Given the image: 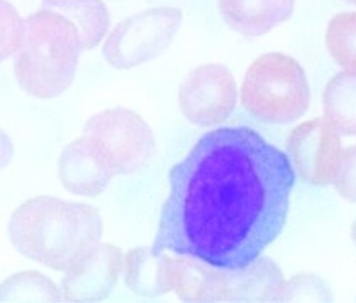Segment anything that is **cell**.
Masks as SVG:
<instances>
[{"mask_svg": "<svg viewBox=\"0 0 356 303\" xmlns=\"http://www.w3.org/2000/svg\"><path fill=\"white\" fill-rule=\"evenodd\" d=\"M168 182L152 249L240 268L282 233L295 170L250 127H222L173 165Z\"/></svg>", "mask_w": 356, "mask_h": 303, "instance_id": "6da1fadb", "label": "cell"}, {"mask_svg": "<svg viewBox=\"0 0 356 303\" xmlns=\"http://www.w3.org/2000/svg\"><path fill=\"white\" fill-rule=\"evenodd\" d=\"M100 213L88 203L49 195L27 200L12 213L8 237L27 258L62 272L100 242Z\"/></svg>", "mask_w": 356, "mask_h": 303, "instance_id": "7a4b0ae2", "label": "cell"}, {"mask_svg": "<svg viewBox=\"0 0 356 303\" xmlns=\"http://www.w3.org/2000/svg\"><path fill=\"white\" fill-rule=\"evenodd\" d=\"M82 49L79 27L50 8L31 14L15 52L20 88L35 99H54L74 82Z\"/></svg>", "mask_w": 356, "mask_h": 303, "instance_id": "3957f363", "label": "cell"}, {"mask_svg": "<svg viewBox=\"0 0 356 303\" xmlns=\"http://www.w3.org/2000/svg\"><path fill=\"white\" fill-rule=\"evenodd\" d=\"M240 100L243 109L264 123H290L310 107V85L293 57L270 52L260 55L245 74Z\"/></svg>", "mask_w": 356, "mask_h": 303, "instance_id": "277c9868", "label": "cell"}, {"mask_svg": "<svg viewBox=\"0 0 356 303\" xmlns=\"http://www.w3.org/2000/svg\"><path fill=\"white\" fill-rule=\"evenodd\" d=\"M181 24L177 7H155L135 14L115 25L105 40V61L115 68H134L160 55Z\"/></svg>", "mask_w": 356, "mask_h": 303, "instance_id": "5b68a950", "label": "cell"}, {"mask_svg": "<svg viewBox=\"0 0 356 303\" xmlns=\"http://www.w3.org/2000/svg\"><path fill=\"white\" fill-rule=\"evenodd\" d=\"M83 135L100 145L115 175L137 172L155 148V137L148 123L142 115L124 107L93 115L83 125Z\"/></svg>", "mask_w": 356, "mask_h": 303, "instance_id": "8992f818", "label": "cell"}, {"mask_svg": "<svg viewBox=\"0 0 356 303\" xmlns=\"http://www.w3.org/2000/svg\"><path fill=\"white\" fill-rule=\"evenodd\" d=\"M236 99L235 77L222 63H203L193 68L178 91L181 114L200 127L227 122L235 110Z\"/></svg>", "mask_w": 356, "mask_h": 303, "instance_id": "52a82bcc", "label": "cell"}, {"mask_svg": "<svg viewBox=\"0 0 356 303\" xmlns=\"http://www.w3.org/2000/svg\"><path fill=\"white\" fill-rule=\"evenodd\" d=\"M286 150L303 182L316 187L334 182L341 164V139L325 118L295 127L286 139Z\"/></svg>", "mask_w": 356, "mask_h": 303, "instance_id": "ba28073f", "label": "cell"}, {"mask_svg": "<svg viewBox=\"0 0 356 303\" xmlns=\"http://www.w3.org/2000/svg\"><path fill=\"white\" fill-rule=\"evenodd\" d=\"M62 298L67 302H102L115 288L124 272V254L112 243H95L65 270Z\"/></svg>", "mask_w": 356, "mask_h": 303, "instance_id": "9c48e42d", "label": "cell"}, {"mask_svg": "<svg viewBox=\"0 0 356 303\" xmlns=\"http://www.w3.org/2000/svg\"><path fill=\"white\" fill-rule=\"evenodd\" d=\"M115 177L104 150L92 137L82 135L63 148L58 159V178L72 194L95 199Z\"/></svg>", "mask_w": 356, "mask_h": 303, "instance_id": "30bf717a", "label": "cell"}, {"mask_svg": "<svg viewBox=\"0 0 356 303\" xmlns=\"http://www.w3.org/2000/svg\"><path fill=\"white\" fill-rule=\"evenodd\" d=\"M222 275L223 302H277L285 283L283 272L265 257L240 268H222Z\"/></svg>", "mask_w": 356, "mask_h": 303, "instance_id": "8fae6325", "label": "cell"}, {"mask_svg": "<svg viewBox=\"0 0 356 303\" xmlns=\"http://www.w3.org/2000/svg\"><path fill=\"white\" fill-rule=\"evenodd\" d=\"M125 285L135 295L160 297L175 287V257L148 247L130 250L124 257Z\"/></svg>", "mask_w": 356, "mask_h": 303, "instance_id": "7c38bea8", "label": "cell"}, {"mask_svg": "<svg viewBox=\"0 0 356 303\" xmlns=\"http://www.w3.org/2000/svg\"><path fill=\"white\" fill-rule=\"evenodd\" d=\"M230 29L245 37H260L293 14L295 0H218Z\"/></svg>", "mask_w": 356, "mask_h": 303, "instance_id": "4fadbf2b", "label": "cell"}, {"mask_svg": "<svg viewBox=\"0 0 356 303\" xmlns=\"http://www.w3.org/2000/svg\"><path fill=\"white\" fill-rule=\"evenodd\" d=\"M173 290L184 302H223L222 268L178 255L175 257Z\"/></svg>", "mask_w": 356, "mask_h": 303, "instance_id": "5bb4252c", "label": "cell"}, {"mask_svg": "<svg viewBox=\"0 0 356 303\" xmlns=\"http://www.w3.org/2000/svg\"><path fill=\"white\" fill-rule=\"evenodd\" d=\"M44 8L58 12L79 27L82 49L92 50L107 36L110 15L102 0H42Z\"/></svg>", "mask_w": 356, "mask_h": 303, "instance_id": "9a60e30c", "label": "cell"}, {"mask_svg": "<svg viewBox=\"0 0 356 303\" xmlns=\"http://www.w3.org/2000/svg\"><path fill=\"white\" fill-rule=\"evenodd\" d=\"M323 115L340 135H356V72L343 70L326 84Z\"/></svg>", "mask_w": 356, "mask_h": 303, "instance_id": "2e32d148", "label": "cell"}, {"mask_svg": "<svg viewBox=\"0 0 356 303\" xmlns=\"http://www.w3.org/2000/svg\"><path fill=\"white\" fill-rule=\"evenodd\" d=\"M62 292L49 277L35 270L15 273L0 283V302H58Z\"/></svg>", "mask_w": 356, "mask_h": 303, "instance_id": "e0dca14e", "label": "cell"}, {"mask_svg": "<svg viewBox=\"0 0 356 303\" xmlns=\"http://www.w3.org/2000/svg\"><path fill=\"white\" fill-rule=\"evenodd\" d=\"M325 44L338 65L356 72V12H341L330 20Z\"/></svg>", "mask_w": 356, "mask_h": 303, "instance_id": "ac0fdd59", "label": "cell"}, {"mask_svg": "<svg viewBox=\"0 0 356 303\" xmlns=\"http://www.w3.org/2000/svg\"><path fill=\"white\" fill-rule=\"evenodd\" d=\"M332 298V293L320 277L315 273H298L293 279L285 280L277 302H330Z\"/></svg>", "mask_w": 356, "mask_h": 303, "instance_id": "d6986e66", "label": "cell"}, {"mask_svg": "<svg viewBox=\"0 0 356 303\" xmlns=\"http://www.w3.org/2000/svg\"><path fill=\"white\" fill-rule=\"evenodd\" d=\"M25 20L10 3L0 0V62L19 50L24 37Z\"/></svg>", "mask_w": 356, "mask_h": 303, "instance_id": "ffe728a7", "label": "cell"}, {"mask_svg": "<svg viewBox=\"0 0 356 303\" xmlns=\"http://www.w3.org/2000/svg\"><path fill=\"white\" fill-rule=\"evenodd\" d=\"M333 185L343 199L356 203V145L343 150L341 164Z\"/></svg>", "mask_w": 356, "mask_h": 303, "instance_id": "44dd1931", "label": "cell"}, {"mask_svg": "<svg viewBox=\"0 0 356 303\" xmlns=\"http://www.w3.org/2000/svg\"><path fill=\"white\" fill-rule=\"evenodd\" d=\"M351 240L356 245V220L353 222V225H351Z\"/></svg>", "mask_w": 356, "mask_h": 303, "instance_id": "7402d4cb", "label": "cell"}, {"mask_svg": "<svg viewBox=\"0 0 356 303\" xmlns=\"http://www.w3.org/2000/svg\"><path fill=\"white\" fill-rule=\"evenodd\" d=\"M346 2H350V3H355V6H356V0H346Z\"/></svg>", "mask_w": 356, "mask_h": 303, "instance_id": "603a6c76", "label": "cell"}]
</instances>
